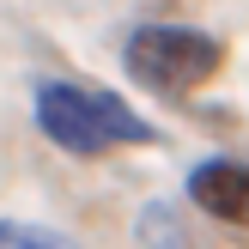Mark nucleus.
Here are the masks:
<instances>
[{
    "instance_id": "1",
    "label": "nucleus",
    "mask_w": 249,
    "mask_h": 249,
    "mask_svg": "<svg viewBox=\"0 0 249 249\" xmlns=\"http://www.w3.org/2000/svg\"><path fill=\"white\" fill-rule=\"evenodd\" d=\"M36 128L73 158H97L109 146H152V122L134 116L116 91H97V85H61V79H43L36 85Z\"/></svg>"
},
{
    "instance_id": "2",
    "label": "nucleus",
    "mask_w": 249,
    "mask_h": 249,
    "mask_svg": "<svg viewBox=\"0 0 249 249\" xmlns=\"http://www.w3.org/2000/svg\"><path fill=\"white\" fill-rule=\"evenodd\" d=\"M122 61H128V73L140 85H152V91H195V85H207L219 67H225V49L213 43L207 31H182V24H140V31L128 36V49H122Z\"/></svg>"
},
{
    "instance_id": "3",
    "label": "nucleus",
    "mask_w": 249,
    "mask_h": 249,
    "mask_svg": "<svg viewBox=\"0 0 249 249\" xmlns=\"http://www.w3.org/2000/svg\"><path fill=\"white\" fill-rule=\"evenodd\" d=\"M189 201L201 213L225 219V225H249V164H231V158L195 164L189 170Z\"/></svg>"
},
{
    "instance_id": "4",
    "label": "nucleus",
    "mask_w": 249,
    "mask_h": 249,
    "mask_svg": "<svg viewBox=\"0 0 249 249\" xmlns=\"http://www.w3.org/2000/svg\"><path fill=\"white\" fill-rule=\"evenodd\" d=\"M67 237L49 225H0V249H61Z\"/></svg>"
}]
</instances>
